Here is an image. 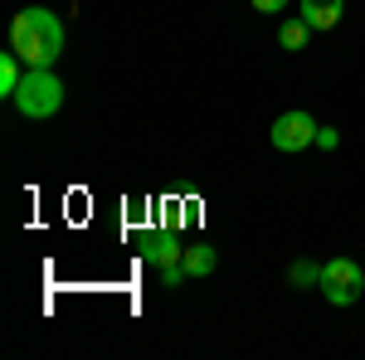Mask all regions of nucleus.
Here are the masks:
<instances>
[{"label": "nucleus", "mask_w": 365, "mask_h": 360, "mask_svg": "<svg viewBox=\"0 0 365 360\" xmlns=\"http://www.w3.org/2000/svg\"><path fill=\"white\" fill-rule=\"evenodd\" d=\"M15 108L25 112L29 122H44V117H54L63 108V83H58L54 68H29L20 93H15Z\"/></svg>", "instance_id": "2"}, {"label": "nucleus", "mask_w": 365, "mask_h": 360, "mask_svg": "<svg viewBox=\"0 0 365 360\" xmlns=\"http://www.w3.org/2000/svg\"><path fill=\"white\" fill-rule=\"evenodd\" d=\"M365 292V273L356 258H331V263H322V297L331 307H351L361 302Z\"/></svg>", "instance_id": "3"}, {"label": "nucleus", "mask_w": 365, "mask_h": 360, "mask_svg": "<svg viewBox=\"0 0 365 360\" xmlns=\"http://www.w3.org/2000/svg\"><path fill=\"white\" fill-rule=\"evenodd\" d=\"M287 282H292V287H322V263H312V258H297V263L287 268Z\"/></svg>", "instance_id": "8"}, {"label": "nucleus", "mask_w": 365, "mask_h": 360, "mask_svg": "<svg viewBox=\"0 0 365 360\" xmlns=\"http://www.w3.org/2000/svg\"><path fill=\"white\" fill-rule=\"evenodd\" d=\"M185 268H190V277H210L215 273V249L210 244H190L185 249Z\"/></svg>", "instance_id": "7"}, {"label": "nucleus", "mask_w": 365, "mask_h": 360, "mask_svg": "<svg viewBox=\"0 0 365 360\" xmlns=\"http://www.w3.org/2000/svg\"><path fill=\"white\" fill-rule=\"evenodd\" d=\"M317 146H322V151H336L341 132H336V127H317Z\"/></svg>", "instance_id": "11"}, {"label": "nucleus", "mask_w": 365, "mask_h": 360, "mask_svg": "<svg viewBox=\"0 0 365 360\" xmlns=\"http://www.w3.org/2000/svg\"><path fill=\"white\" fill-rule=\"evenodd\" d=\"M307 39H312L307 20H282V29H278V44H282V49H302Z\"/></svg>", "instance_id": "9"}, {"label": "nucleus", "mask_w": 365, "mask_h": 360, "mask_svg": "<svg viewBox=\"0 0 365 360\" xmlns=\"http://www.w3.org/2000/svg\"><path fill=\"white\" fill-rule=\"evenodd\" d=\"M253 10L258 15H278V10H287V0H253Z\"/></svg>", "instance_id": "12"}, {"label": "nucleus", "mask_w": 365, "mask_h": 360, "mask_svg": "<svg viewBox=\"0 0 365 360\" xmlns=\"http://www.w3.org/2000/svg\"><path fill=\"white\" fill-rule=\"evenodd\" d=\"M10 49L25 58V68H54L63 54V20L44 5H25L10 20Z\"/></svg>", "instance_id": "1"}, {"label": "nucleus", "mask_w": 365, "mask_h": 360, "mask_svg": "<svg viewBox=\"0 0 365 360\" xmlns=\"http://www.w3.org/2000/svg\"><path fill=\"white\" fill-rule=\"evenodd\" d=\"M268 141L278 146V151H307V146H317V122H312L307 112H282L278 122H273V132H268Z\"/></svg>", "instance_id": "4"}, {"label": "nucleus", "mask_w": 365, "mask_h": 360, "mask_svg": "<svg viewBox=\"0 0 365 360\" xmlns=\"http://www.w3.org/2000/svg\"><path fill=\"white\" fill-rule=\"evenodd\" d=\"M346 15V0H302V20L312 29H336Z\"/></svg>", "instance_id": "5"}, {"label": "nucleus", "mask_w": 365, "mask_h": 360, "mask_svg": "<svg viewBox=\"0 0 365 360\" xmlns=\"http://www.w3.org/2000/svg\"><path fill=\"white\" fill-rule=\"evenodd\" d=\"M185 277H190V268H185V258H175V263H166V268H161V282H166V287H180Z\"/></svg>", "instance_id": "10"}, {"label": "nucleus", "mask_w": 365, "mask_h": 360, "mask_svg": "<svg viewBox=\"0 0 365 360\" xmlns=\"http://www.w3.org/2000/svg\"><path fill=\"white\" fill-rule=\"evenodd\" d=\"M146 263H156V268H166V263H175V258H185V249L175 244V239H166V234H156V239H146Z\"/></svg>", "instance_id": "6"}]
</instances>
